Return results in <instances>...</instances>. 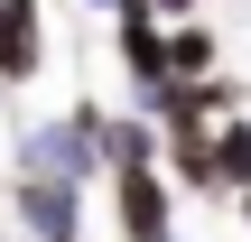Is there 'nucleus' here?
<instances>
[{
  "instance_id": "obj_10",
  "label": "nucleus",
  "mask_w": 251,
  "mask_h": 242,
  "mask_svg": "<svg viewBox=\"0 0 251 242\" xmlns=\"http://www.w3.org/2000/svg\"><path fill=\"white\" fill-rule=\"evenodd\" d=\"M149 9H158V19H196L205 0H149Z\"/></svg>"
},
{
  "instance_id": "obj_12",
  "label": "nucleus",
  "mask_w": 251,
  "mask_h": 242,
  "mask_svg": "<svg viewBox=\"0 0 251 242\" xmlns=\"http://www.w3.org/2000/svg\"><path fill=\"white\" fill-rule=\"evenodd\" d=\"M84 9H121V0H84Z\"/></svg>"
},
{
  "instance_id": "obj_2",
  "label": "nucleus",
  "mask_w": 251,
  "mask_h": 242,
  "mask_svg": "<svg viewBox=\"0 0 251 242\" xmlns=\"http://www.w3.org/2000/svg\"><path fill=\"white\" fill-rule=\"evenodd\" d=\"M9 224L28 242H84V187L47 168H9Z\"/></svg>"
},
{
  "instance_id": "obj_4",
  "label": "nucleus",
  "mask_w": 251,
  "mask_h": 242,
  "mask_svg": "<svg viewBox=\"0 0 251 242\" xmlns=\"http://www.w3.org/2000/svg\"><path fill=\"white\" fill-rule=\"evenodd\" d=\"M158 131H168V140H158V168L177 177V196L233 215V196H224V177H214V121H158Z\"/></svg>"
},
{
  "instance_id": "obj_14",
  "label": "nucleus",
  "mask_w": 251,
  "mask_h": 242,
  "mask_svg": "<svg viewBox=\"0 0 251 242\" xmlns=\"http://www.w3.org/2000/svg\"><path fill=\"white\" fill-rule=\"evenodd\" d=\"M0 242H9V233H0Z\"/></svg>"
},
{
  "instance_id": "obj_8",
  "label": "nucleus",
  "mask_w": 251,
  "mask_h": 242,
  "mask_svg": "<svg viewBox=\"0 0 251 242\" xmlns=\"http://www.w3.org/2000/svg\"><path fill=\"white\" fill-rule=\"evenodd\" d=\"M224 65V37L205 28V9L196 19H168V75H214Z\"/></svg>"
},
{
  "instance_id": "obj_5",
  "label": "nucleus",
  "mask_w": 251,
  "mask_h": 242,
  "mask_svg": "<svg viewBox=\"0 0 251 242\" xmlns=\"http://www.w3.org/2000/svg\"><path fill=\"white\" fill-rule=\"evenodd\" d=\"M47 75V0H0V84H37Z\"/></svg>"
},
{
  "instance_id": "obj_11",
  "label": "nucleus",
  "mask_w": 251,
  "mask_h": 242,
  "mask_svg": "<svg viewBox=\"0 0 251 242\" xmlns=\"http://www.w3.org/2000/svg\"><path fill=\"white\" fill-rule=\"evenodd\" d=\"M233 224H242V233H251V187H233Z\"/></svg>"
},
{
  "instance_id": "obj_3",
  "label": "nucleus",
  "mask_w": 251,
  "mask_h": 242,
  "mask_svg": "<svg viewBox=\"0 0 251 242\" xmlns=\"http://www.w3.org/2000/svg\"><path fill=\"white\" fill-rule=\"evenodd\" d=\"M177 177L158 168V159H130V168H112V224H121V242H158L177 233Z\"/></svg>"
},
{
  "instance_id": "obj_7",
  "label": "nucleus",
  "mask_w": 251,
  "mask_h": 242,
  "mask_svg": "<svg viewBox=\"0 0 251 242\" xmlns=\"http://www.w3.org/2000/svg\"><path fill=\"white\" fill-rule=\"evenodd\" d=\"M158 140H168V131H158V112H140V103H130V112H102V168L158 159Z\"/></svg>"
},
{
  "instance_id": "obj_1",
  "label": "nucleus",
  "mask_w": 251,
  "mask_h": 242,
  "mask_svg": "<svg viewBox=\"0 0 251 242\" xmlns=\"http://www.w3.org/2000/svg\"><path fill=\"white\" fill-rule=\"evenodd\" d=\"M9 168H47V177H75V187L112 177V168H102V103H75V112H56V121L19 131Z\"/></svg>"
},
{
  "instance_id": "obj_9",
  "label": "nucleus",
  "mask_w": 251,
  "mask_h": 242,
  "mask_svg": "<svg viewBox=\"0 0 251 242\" xmlns=\"http://www.w3.org/2000/svg\"><path fill=\"white\" fill-rule=\"evenodd\" d=\"M214 177H224V196L251 187V112H224L214 121Z\"/></svg>"
},
{
  "instance_id": "obj_6",
  "label": "nucleus",
  "mask_w": 251,
  "mask_h": 242,
  "mask_svg": "<svg viewBox=\"0 0 251 242\" xmlns=\"http://www.w3.org/2000/svg\"><path fill=\"white\" fill-rule=\"evenodd\" d=\"M242 75L233 65H214V75H168V93H158V121H224V112H242Z\"/></svg>"
},
{
  "instance_id": "obj_13",
  "label": "nucleus",
  "mask_w": 251,
  "mask_h": 242,
  "mask_svg": "<svg viewBox=\"0 0 251 242\" xmlns=\"http://www.w3.org/2000/svg\"><path fill=\"white\" fill-rule=\"evenodd\" d=\"M158 242H186V233H158Z\"/></svg>"
}]
</instances>
